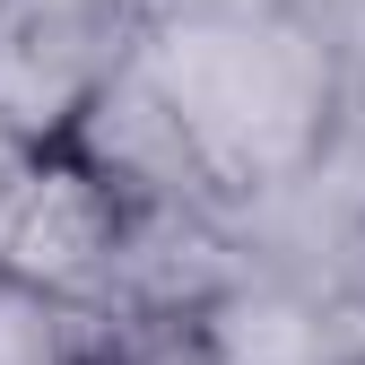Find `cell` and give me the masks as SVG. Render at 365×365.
<instances>
[{
    "label": "cell",
    "instance_id": "1",
    "mask_svg": "<svg viewBox=\"0 0 365 365\" xmlns=\"http://www.w3.org/2000/svg\"><path fill=\"white\" fill-rule=\"evenodd\" d=\"M140 78L174 113L209 209L331 174L348 53L304 0H148Z\"/></svg>",
    "mask_w": 365,
    "mask_h": 365
},
{
    "label": "cell",
    "instance_id": "2",
    "mask_svg": "<svg viewBox=\"0 0 365 365\" xmlns=\"http://www.w3.org/2000/svg\"><path fill=\"white\" fill-rule=\"evenodd\" d=\"M148 0H0V113L70 140L87 105L130 70Z\"/></svg>",
    "mask_w": 365,
    "mask_h": 365
},
{
    "label": "cell",
    "instance_id": "3",
    "mask_svg": "<svg viewBox=\"0 0 365 365\" xmlns=\"http://www.w3.org/2000/svg\"><path fill=\"white\" fill-rule=\"evenodd\" d=\"M0 365H105V304L0 269Z\"/></svg>",
    "mask_w": 365,
    "mask_h": 365
},
{
    "label": "cell",
    "instance_id": "4",
    "mask_svg": "<svg viewBox=\"0 0 365 365\" xmlns=\"http://www.w3.org/2000/svg\"><path fill=\"white\" fill-rule=\"evenodd\" d=\"M43 130H26V122H9L0 113V252H9V226H18V209H26V192H35V174H43Z\"/></svg>",
    "mask_w": 365,
    "mask_h": 365
},
{
    "label": "cell",
    "instance_id": "5",
    "mask_svg": "<svg viewBox=\"0 0 365 365\" xmlns=\"http://www.w3.org/2000/svg\"><path fill=\"white\" fill-rule=\"evenodd\" d=\"M356 287H365V217H356Z\"/></svg>",
    "mask_w": 365,
    "mask_h": 365
}]
</instances>
